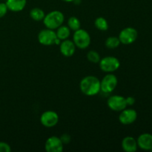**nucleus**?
Instances as JSON below:
<instances>
[{
  "label": "nucleus",
  "instance_id": "412c9836",
  "mask_svg": "<svg viewBox=\"0 0 152 152\" xmlns=\"http://www.w3.org/2000/svg\"><path fill=\"white\" fill-rule=\"evenodd\" d=\"M87 59L92 63H98L100 61V55L96 50H90L87 53Z\"/></svg>",
  "mask_w": 152,
  "mask_h": 152
},
{
  "label": "nucleus",
  "instance_id": "aec40b11",
  "mask_svg": "<svg viewBox=\"0 0 152 152\" xmlns=\"http://www.w3.org/2000/svg\"><path fill=\"white\" fill-rule=\"evenodd\" d=\"M68 25L70 29L73 30L74 31L80 29V28H81L80 21L75 16H71V17L69 18L68 21Z\"/></svg>",
  "mask_w": 152,
  "mask_h": 152
},
{
  "label": "nucleus",
  "instance_id": "6e6552de",
  "mask_svg": "<svg viewBox=\"0 0 152 152\" xmlns=\"http://www.w3.org/2000/svg\"><path fill=\"white\" fill-rule=\"evenodd\" d=\"M108 108L114 111H121L127 106L126 98L119 95H114L110 96L108 99Z\"/></svg>",
  "mask_w": 152,
  "mask_h": 152
},
{
  "label": "nucleus",
  "instance_id": "b1692460",
  "mask_svg": "<svg viewBox=\"0 0 152 152\" xmlns=\"http://www.w3.org/2000/svg\"><path fill=\"white\" fill-rule=\"evenodd\" d=\"M60 138V140H62V143L63 144H68L71 142V137L68 134H64L62 135V137Z\"/></svg>",
  "mask_w": 152,
  "mask_h": 152
},
{
  "label": "nucleus",
  "instance_id": "9d476101",
  "mask_svg": "<svg viewBox=\"0 0 152 152\" xmlns=\"http://www.w3.org/2000/svg\"><path fill=\"white\" fill-rule=\"evenodd\" d=\"M45 148L48 152H62L63 150V143L58 137H50L46 140Z\"/></svg>",
  "mask_w": 152,
  "mask_h": 152
},
{
  "label": "nucleus",
  "instance_id": "39448f33",
  "mask_svg": "<svg viewBox=\"0 0 152 152\" xmlns=\"http://www.w3.org/2000/svg\"><path fill=\"white\" fill-rule=\"evenodd\" d=\"M118 83L117 77L112 74L105 75L100 81V91L103 93H111L116 88Z\"/></svg>",
  "mask_w": 152,
  "mask_h": 152
},
{
  "label": "nucleus",
  "instance_id": "f257e3e1",
  "mask_svg": "<svg viewBox=\"0 0 152 152\" xmlns=\"http://www.w3.org/2000/svg\"><path fill=\"white\" fill-rule=\"evenodd\" d=\"M80 88L86 96H94L100 91V81L94 76H87L80 81Z\"/></svg>",
  "mask_w": 152,
  "mask_h": 152
},
{
  "label": "nucleus",
  "instance_id": "9b49d317",
  "mask_svg": "<svg viewBox=\"0 0 152 152\" xmlns=\"http://www.w3.org/2000/svg\"><path fill=\"white\" fill-rule=\"evenodd\" d=\"M137 117V111L134 109H126L121 111L119 120L123 125H130L133 123Z\"/></svg>",
  "mask_w": 152,
  "mask_h": 152
},
{
  "label": "nucleus",
  "instance_id": "7ed1b4c3",
  "mask_svg": "<svg viewBox=\"0 0 152 152\" xmlns=\"http://www.w3.org/2000/svg\"><path fill=\"white\" fill-rule=\"evenodd\" d=\"M73 42L76 47L80 49H86L90 45L91 37L88 33L83 29H79L74 32L73 36Z\"/></svg>",
  "mask_w": 152,
  "mask_h": 152
},
{
  "label": "nucleus",
  "instance_id": "393cba45",
  "mask_svg": "<svg viewBox=\"0 0 152 152\" xmlns=\"http://www.w3.org/2000/svg\"><path fill=\"white\" fill-rule=\"evenodd\" d=\"M126 103L127 105H133L135 102V99L132 96H129V97L126 98Z\"/></svg>",
  "mask_w": 152,
  "mask_h": 152
},
{
  "label": "nucleus",
  "instance_id": "f3484780",
  "mask_svg": "<svg viewBox=\"0 0 152 152\" xmlns=\"http://www.w3.org/2000/svg\"><path fill=\"white\" fill-rule=\"evenodd\" d=\"M30 16H31V19H34L35 21H41L43 20L45 18V12L43 10L39 7H34V8L31 9V12H30Z\"/></svg>",
  "mask_w": 152,
  "mask_h": 152
},
{
  "label": "nucleus",
  "instance_id": "a878e982",
  "mask_svg": "<svg viewBox=\"0 0 152 152\" xmlns=\"http://www.w3.org/2000/svg\"><path fill=\"white\" fill-rule=\"evenodd\" d=\"M64 1H66V2H71V1H74V0H62Z\"/></svg>",
  "mask_w": 152,
  "mask_h": 152
},
{
  "label": "nucleus",
  "instance_id": "f03ea898",
  "mask_svg": "<svg viewBox=\"0 0 152 152\" xmlns=\"http://www.w3.org/2000/svg\"><path fill=\"white\" fill-rule=\"evenodd\" d=\"M64 14L59 10H53L45 16L43 23L49 29L54 30L62 25L64 22Z\"/></svg>",
  "mask_w": 152,
  "mask_h": 152
},
{
  "label": "nucleus",
  "instance_id": "423d86ee",
  "mask_svg": "<svg viewBox=\"0 0 152 152\" xmlns=\"http://www.w3.org/2000/svg\"><path fill=\"white\" fill-rule=\"evenodd\" d=\"M118 38L120 43H123L124 45H130L135 42V40L137 38V31L132 27L126 28L122 30Z\"/></svg>",
  "mask_w": 152,
  "mask_h": 152
},
{
  "label": "nucleus",
  "instance_id": "0eeeda50",
  "mask_svg": "<svg viewBox=\"0 0 152 152\" xmlns=\"http://www.w3.org/2000/svg\"><path fill=\"white\" fill-rule=\"evenodd\" d=\"M57 39L56 34L51 29H44L38 34V41L43 45H54L55 40Z\"/></svg>",
  "mask_w": 152,
  "mask_h": 152
},
{
  "label": "nucleus",
  "instance_id": "5701e85b",
  "mask_svg": "<svg viewBox=\"0 0 152 152\" xmlns=\"http://www.w3.org/2000/svg\"><path fill=\"white\" fill-rule=\"evenodd\" d=\"M11 148L7 143L4 142H0V152H10Z\"/></svg>",
  "mask_w": 152,
  "mask_h": 152
},
{
  "label": "nucleus",
  "instance_id": "4468645a",
  "mask_svg": "<svg viewBox=\"0 0 152 152\" xmlns=\"http://www.w3.org/2000/svg\"><path fill=\"white\" fill-rule=\"evenodd\" d=\"M137 142L132 137H126L122 141V148L126 152H134L137 149Z\"/></svg>",
  "mask_w": 152,
  "mask_h": 152
},
{
  "label": "nucleus",
  "instance_id": "6ab92c4d",
  "mask_svg": "<svg viewBox=\"0 0 152 152\" xmlns=\"http://www.w3.org/2000/svg\"><path fill=\"white\" fill-rule=\"evenodd\" d=\"M105 46H106L108 48L110 49H114L117 48V47H119L120 44V41L118 37H110L105 40Z\"/></svg>",
  "mask_w": 152,
  "mask_h": 152
},
{
  "label": "nucleus",
  "instance_id": "f8f14e48",
  "mask_svg": "<svg viewBox=\"0 0 152 152\" xmlns=\"http://www.w3.org/2000/svg\"><path fill=\"white\" fill-rule=\"evenodd\" d=\"M76 45L73 41L69 39L63 40L60 44V52L63 56L70 57L75 53Z\"/></svg>",
  "mask_w": 152,
  "mask_h": 152
},
{
  "label": "nucleus",
  "instance_id": "20e7f679",
  "mask_svg": "<svg viewBox=\"0 0 152 152\" xmlns=\"http://www.w3.org/2000/svg\"><path fill=\"white\" fill-rule=\"evenodd\" d=\"M120 66V62L114 56H105L99 61L100 69L104 72L111 73L117 71Z\"/></svg>",
  "mask_w": 152,
  "mask_h": 152
},
{
  "label": "nucleus",
  "instance_id": "4be33fe9",
  "mask_svg": "<svg viewBox=\"0 0 152 152\" xmlns=\"http://www.w3.org/2000/svg\"><path fill=\"white\" fill-rule=\"evenodd\" d=\"M8 8H7L6 3L1 2L0 3V18H2L7 13Z\"/></svg>",
  "mask_w": 152,
  "mask_h": 152
},
{
  "label": "nucleus",
  "instance_id": "1a4fd4ad",
  "mask_svg": "<svg viewBox=\"0 0 152 152\" xmlns=\"http://www.w3.org/2000/svg\"><path fill=\"white\" fill-rule=\"evenodd\" d=\"M40 122L45 127H53L59 122V115L53 111H45L40 117Z\"/></svg>",
  "mask_w": 152,
  "mask_h": 152
},
{
  "label": "nucleus",
  "instance_id": "a211bd4d",
  "mask_svg": "<svg viewBox=\"0 0 152 152\" xmlns=\"http://www.w3.org/2000/svg\"><path fill=\"white\" fill-rule=\"evenodd\" d=\"M96 28L99 31H107L108 29V23L106 19L103 17L96 18L94 22Z\"/></svg>",
  "mask_w": 152,
  "mask_h": 152
},
{
  "label": "nucleus",
  "instance_id": "bb28decb",
  "mask_svg": "<svg viewBox=\"0 0 152 152\" xmlns=\"http://www.w3.org/2000/svg\"><path fill=\"white\" fill-rule=\"evenodd\" d=\"M150 151H152V148H151V150H150Z\"/></svg>",
  "mask_w": 152,
  "mask_h": 152
},
{
  "label": "nucleus",
  "instance_id": "dca6fc26",
  "mask_svg": "<svg viewBox=\"0 0 152 152\" xmlns=\"http://www.w3.org/2000/svg\"><path fill=\"white\" fill-rule=\"evenodd\" d=\"M56 34L58 39H59L60 40H65L67 39L70 37L71 31H70V28L68 26L61 25L57 28V31H56Z\"/></svg>",
  "mask_w": 152,
  "mask_h": 152
},
{
  "label": "nucleus",
  "instance_id": "2eb2a0df",
  "mask_svg": "<svg viewBox=\"0 0 152 152\" xmlns=\"http://www.w3.org/2000/svg\"><path fill=\"white\" fill-rule=\"evenodd\" d=\"M26 0H7L6 5L8 10L13 12L22 11L26 5Z\"/></svg>",
  "mask_w": 152,
  "mask_h": 152
},
{
  "label": "nucleus",
  "instance_id": "ddd939ff",
  "mask_svg": "<svg viewBox=\"0 0 152 152\" xmlns=\"http://www.w3.org/2000/svg\"><path fill=\"white\" fill-rule=\"evenodd\" d=\"M137 145L143 150H151L152 148V134H142L138 137Z\"/></svg>",
  "mask_w": 152,
  "mask_h": 152
}]
</instances>
